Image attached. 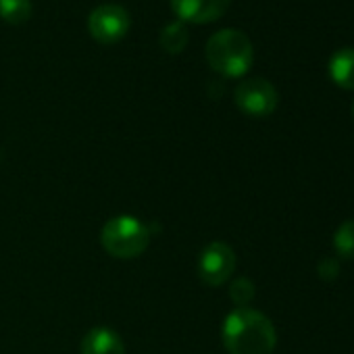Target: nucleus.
<instances>
[{
    "mask_svg": "<svg viewBox=\"0 0 354 354\" xmlns=\"http://www.w3.org/2000/svg\"><path fill=\"white\" fill-rule=\"evenodd\" d=\"M221 335L230 354H271L277 344L271 319L248 306H240L225 317Z\"/></svg>",
    "mask_w": 354,
    "mask_h": 354,
    "instance_id": "1",
    "label": "nucleus"
},
{
    "mask_svg": "<svg viewBox=\"0 0 354 354\" xmlns=\"http://www.w3.org/2000/svg\"><path fill=\"white\" fill-rule=\"evenodd\" d=\"M211 69L223 77H242L250 71L254 48L250 38L240 30H219L205 48Z\"/></svg>",
    "mask_w": 354,
    "mask_h": 354,
    "instance_id": "2",
    "label": "nucleus"
},
{
    "mask_svg": "<svg viewBox=\"0 0 354 354\" xmlns=\"http://www.w3.org/2000/svg\"><path fill=\"white\" fill-rule=\"evenodd\" d=\"M102 248L115 259H136L150 244V230L131 215H117L102 225Z\"/></svg>",
    "mask_w": 354,
    "mask_h": 354,
    "instance_id": "3",
    "label": "nucleus"
},
{
    "mask_svg": "<svg viewBox=\"0 0 354 354\" xmlns=\"http://www.w3.org/2000/svg\"><path fill=\"white\" fill-rule=\"evenodd\" d=\"M131 28V17L121 5H100L88 17L90 36L104 46L117 44Z\"/></svg>",
    "mask_w": 354,
    "mask_h": 354,
    "instance_id": "4",
    "label": "nucleus"
},
{
    "mask_svg": "<svg viewBox=\"0 0 354 354\" xmlns=\"http://www.w3.org/2000/svg\"><path fill=\"white\" fill-rule=\"evenodd\" d=\"M234 100L242 113L250 117H267L277 109L279 96L271 82L263 77H248L236 88Z\"/></svg>",
    "mask_w": 354,
    "mask_h": 354,
    "instance_id": "5",
    "label": "nucleus"
},
{
    "mask_svg": "<svg viewBox=\"0 0 354 354\" xmlns=\"http://www.w3.org/2000/svg\"><path fill=\"white\" fill-rule=\"evenodd\" d=\"M236 269L234 248L225 242H211L198 257V277L211 286H223Z\"/></svg>",
    "mask_w": 354,
    "mask_h": 354,
    "instance_id": "6",
    "label": "nucleus"
},
{
    "mask_svg": "<svg viewBox=\"0 0 354 354\" xmlns=\"http://www.w3.org/2000/svg\"><path fill=\"white\" fill-rule=\"evenodd\" d=\"M171 3V11L177 15L182 24H213L217 19H221L232 0H169Z\"/></svg>",
    "mask_w": 354,
    "mask_h": 354,
    "instance_id": "7",
    "label": "nucleus"
},
{
    "mask_svg": "<svg viewBox=\"0 0 354 354\" xmlns=\"http://www.w3.org/2000/svg\"><path fill=\"white\" fill-rule=\"evenodd\" d=\"M82 354H125V346L117 331L94 327L82 339Z\"/></svg>",
    "mask_w": 354,
    "mask_h": 354,
    "instance_id": "8",
    "label": "nucleus"
},
{
    "mask_svg": "<svg viewBox=\"0 0 354 354\" xmlns=\"http://www.w3.org/2000/svg\"><path fill=\"white\" fill-rule=\"evenodd\" d=\"M329 77L344 90H354V48H339L327 63Z\"/></svg>",
    "mask_w": 354,
    "mask_h": 354,
    "instance_id": "9",
    "label": "nucleus"
},
{
    "mask_svg": "<svg viewBox=\"0 0 354 354\" xmlns=\"http://www.w3.org/2000/svg\"><path fill=\"white\" fill-rule=\"evenodd\" d=\"M188 40H190L188 28H186V24H182L180 19L167 24V26L160 30V36H158L160 48H162L165 53H169V55H180V53L188 46Z\"/></svg>",
    "mask_w": 354,
    "mask_h": 354,
    "instance_id": "10",
    "label": "nucleus"
},
{
    "mask_svg": "<svg viewBox=\"0 0 354 354\" xmlns=\"http://www.w3.org/2000/svg\"><path fill=\"white\" fill-rule=\"evenodd\" d=\"M32 0H0V19L9 26H24L32 17Z\"/></svg>",
    "mask_w": 354,
    "mask_h": 354,
    "instance_id": "11",
    "label": "nucleus"
},
{
    "mask_svg": "<svg viewBox=\"0 0 354 354\" xmlns=\"http://www.w3.org/2000/svg\"><path fill=\"white\" fill-rule=\"evenodd\" d=\"M333 248L342 259L354 261V221H344L337 227L333 234Z\"/></svg>",
    "mask_w": 354,
    "mask_h": 354,
    "instance_id": "12",
    "label": "nucleus"
},
{
    "mask_svg": "<svg viewBox=\"0 0 354 354\" xmlns=\"http://www.w3.org/2000/svg\"><path fill=\"white\" fill-rule=\"evenodd\" d=\"M230 298L238 306H246L254 298V283L248 277H238L230 286Z\"/></svg>",
    "mask_w": 354,
    "mask_h": 354,
    "instance_id": "13",
    "label": "nucleus"
},
{
    "mask_svg": "<svg viewBox=\"0 0 354 354\" xmlns=\"http://www.w3.org/2000/svg\"><path fill=\"white\" fill-rule=\"evenodd\" d=\"M317 269H319V277L323 281H333L339 275V263L335 259H331V257L321 259V263H319Z\"/></svg>",
    "mask_w": 354,
    "mask_h": 354,
    "instance_id": "14",
    "label": "nucleus"
},
{
    "mask_svg": "<svg viewBox=\"0 0 354 354\" xmlns=\"http://www.w3.org/2000/svg\"><path fill=\"white\" fill-rule=\"evenodd\" d=\"M352 119H354V104H352Z\"/></svg>",
    "mask_w": 354,
    "mask_h": 354,
    "instance_id": "15",
    "label": "nucleus"
}]
</instances>
